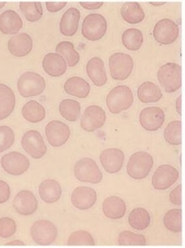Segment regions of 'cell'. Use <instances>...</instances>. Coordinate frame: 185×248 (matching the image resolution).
Returning a JSON list of instances; mask_svg holds the SVG:
<instances>
[{"instance_id":"obj_43","label":"cell","mask_w":185,"mask_h":248,"mask_svg":"<svg viewBox=\"0 0 185 248\" xmlns=\"http://www.w3.org/2000/svg\"><path fill=\"white\" fill-rule=\"evenodd\" d=\"M170 200L173 205H181V184H179L170 194Z\"/></svg>"},{"instance_id":"obj_37","label":"cell","mask_w":185,"mask_h":248,"mask_svg":"<svg viewBox=\"0 0 185 248\" xmlns=\"http://www.w3.org/2000/svg\"><path fill=\"white\" fill-rule=\"evenodd\" d=\"M164 225L172 232H181L182 230L181 209H172L167 212L163 218Z\"/></svg>"},{"instance_id":"obj_47","label":"cell","mask_w":185,"mask_h":248,"mask_svg":"<svg viewBox=\"0 0 185 248\" xmlns=\"http://www.w3.org/2000/svg\"><path fill=\"white\" fill-rule=\"evenodd\" d=\"M7 246H16V245H21V246H24L25 243L21 241V240H14V241L9 242L7 244H6Z\"/></svg>"},{"instance_id":"obj_15","label":"cell","mask_w":185,"mask_h":248,"mask_svg":"<svg viewBox=\"0 0 185 248\" xmlns=\"http://www.w3.org/2000/svg\"><path fill=\"white\" fill-rule=\"evenodd\" d=\"M165 122V112L159 107H147L140 114V123L142 128L147 131H156L162 127Z\"/></svg>"},{"instance_id":"obj_18","label":"cell","mask_w":185,"mask_h":248,"mask_svg":"<svg viewBox=\"0 0 185 248\" xmlns=\"http://www.w3.org/2000/svg\"><path fill=\"white\" fill-rule=\"evenodd\" d=\"M96 191L89 186H78L72 191L71 195L72 205L79 210H88L96 204Z\"/></svg>"},{"instance_id":"obj_33","label":"cell","mask_w":185,"mask_h":248,"mask_svg":"<svg viewBox=\"0 0 185 248\" xmlns=\"http://www.w3.org/2000/svg\"><path fill=\"white\" fill-rule=\"evenodd\" d=\"M56 53L59 54L66 60L70 67H73L80 61V55L75 49L74 45L71 41H62L57 44L56 48Z\"/></svg>"},{"instance_id":"obj_36","label":"cell","mask_w":185,"mask_h":248,"mask_svg":"<svg viewBox=\"0 0 185 248\" xmlns=\"http://www.w3.org/2000/svg\"><path fill=\"white\" fill-rule=\"evenodd\" d=\"M164 138L170 145L179 146L181 144V121L174 120L167 125L164 131Z\"/></svg>"},{"instance_id":"obj_46","label":"cell","mask_w":185,"mask_h":248,"mask_svg":"<svg viewBox=\"0 0 185 248\" xmlns=\"http://www.w3.org/2000/svg\"><path fill=\"white\" fill-rule=\"evenodd\" d=\"M176 110H177V113L181 116V96H179L176 101Z\"/></svg>"},{"instance_id":"obj_12","label":"cell","mask_w":185,"mask_h":248,"mask_svg":"<svg viewBox=\"0 0 185 248\" xmlns=\"http://www.w3.org/2000/svg\"><path fill=\"white\" fill-rule=\"evenodd\" d=\"M1 166L9 175H21L28 171L30 162L21 153L11 152L2 156Z\"/></svg>"},{"instance_id":"obj_34","label":"cell","mask_w":185,"mask_h":248,"mask_svg":"<svg viewBox=\"0 0 185 248\" xmlns=\"http://www.w3.org/2000/svg\"><path fill=\"white\" fill-rule=\"evenodd\" d=\"M122 43L129 51H137L142 47L143 35L141 30L137 29H128L122 34Z\"/></svg>"},{"instance_id":"obj_1","label":"cell","mask_w":185,"mask_h":248,"mask_svg":"<svg viewBox=\"0 0 185 248\" xmlns=\"http://www.w3.org/2000/svg\"><path fill=\"white\" fill-rule=\"evenodd\" d=\"M134 101L133 93L128 86H117L107 96V105L111 113L119 114L128 109Z\"/></svg>"},{"instance_id":"obj_28","label":"cell","mask_w":185,"mask_h":248,"mask_svg":"<svg viewBox=\"0 0 185 248\" xmlns=\"http://www.w3.org/2000/svg\"><path fill=\"white\" fill-rule=\"evenodd\" d=\"M137 96L141 102L149 104L160 101L162 97V93L156 84L151 81H145L139 86Z\"/></svg>"},{"instance_id":"obj_23","label":"cell","mask_w":185,"mask_h":248,"mask_svg":"<svg viewBox=\"0 0 185 248\" xmlns=\"http://www.w3.org/2000/svg\"><path fill=\"white\" fill-rule=\"evenodd\" d=\"M43 71L51 77L57 78L66 73L67 63L59 54L48 53L43 60Z\"/></svg>"},{"instance_id":"obj_19","label":"cell","mask_w":185,"mask_h":248,"mask_svg":"<svg viewBox=\"0 0 185 248\" xmlns=\"http://www.w3.org/2000/svg\"><path fill=\"white\" fill-rule=\"evenodd\" d=\"M32 37L26 32L17 33L9 40L7 47L10 52L16 57H24L28 56L32 51Z\"/></svg>"},{"instance_id":"obj_29","label":"cell","mask_w":185,"mask_h":248,"mask_svg":"<svg viewBox=\"0 0 185 248\" xmlns=\"http://www.w3.org/2000/svg\"><path fill=\"white\" fill-rule=\"evenodd\" d=\"M121 17L127 23L136 25L145 18V13L141 5L137 2H126L121 8Z\"/></svg>"},{"instance_id":"obj_4","label":"cell","mask_w":185,"mask_h":248,"mask_svg":"<svg viewBox=\"0 0 185 248\" xmlns=\"http://www.w3.org/2000/svg\"><path fill=\"white\" fill-rule=\"evenodd\" d=\"M46 89V81L41 75L35 72L22 74L17 81V90L25 98L38 96Z\"/></svg>"},{"instance_id":"obj_22","label":"cell","mask_w":185,"mask_h":248,"mask_svg":"<svg viewBox=\"0 0 185 248\" xmlns=\"http://www.w3.org/2000/svg\"><path fill=\"white\" fill-rule=\"evenodd\" d=\"M22 26L23 22L16 11L8 10L0 15V31L3 34H17Z\"/></svg>"},{"instance_id":"obj_24","label":"cell","mask_w":185,"mask_h":248,"mask_svg":"<svg viewBox=\"0 0 185 248\" xmlns=\"http://www.w3.org/2000/svg\"><path fill=\"white\" fill-rule=\"evenodd\" d=\"M126 204L123 199L117 196H111L102 202V212L107 218L118 220L126 215Z\"/></svg>"},{"instance_id":"obj_35","label":"cell","mask_w":185,"mask_h":248,"mask_svg":"<svg viewBox=\"0 0 185 248\" xmlns=\"http://www.w3.org/2000/svg\"><path fill=\"white\" fill-rule=\"evenodd\" d=\"M19 7L28 22H37L43 16V7L41 2H21Z\"/></svg>"},{"instance_id":"obj_45","label":"cell","mask_w":185,"mask_h":248,"mask_svg":"<svg viewBox=\"0 0 185 248\" xmlns=\"http://www.w3.org/2000/svg\"><path fill=\"white\" fill-rule=\"evenodd\" d=\"M81 7L88 10V11H95L101 8L103 5L102 2H80Z\"/></svg>"},{"instance_id":"obj_30","label":"cell","mask_w":185,"mask_h":248,"mask_svg":"<svg viewBox=\"0 0 185 248\" xmlns=\"http://www.w3.org/2000/svg\"><path fill=\"white\" fill-rule=\"evenodd\" d=\"M22 116L27 121L37 124L44 120L46 110L43 105L36 101H29L22 108Z\"/></svg>"},{"instance_id":"obj_42","label":"cell","mask_w":185,"mask_h":248,"mask_svg":"<svg viewBox=\"0 0 185 248\" xmlns=\"http://www.w3.org/2000/svg\"><path fill=\"white\" fill-rule=\"evenodd\" d=\"M11 197V188L7 182L0 180V204L5 203Z\"/></svg>"},{"instance_id":"obj_2","label":"cell","mask_w":185,"mask_h":248,"mask_svg":"<svg viewBox=\"0 0 185 248\" xmlns=\"http://www.w3.org/2000/svg\"><path fill=\"white\" fill-rule=\"evenodd\" d=\"M154 159L151 154L140 151L132 154L127 165V173L134 180H143L153 168Z\"/></svg>"},{"instance_id":"obj_48","label":"cell","mask_w":185,"mask_h":248,"mask_svg":"<svg viewBox=\"0 0 185 248\" xmlns=\"http://www.w3.org/2000/svg\"><path fill=\"white\" fill-rule=\"evenodd\" d=\"M150 3L153 6H162V5L166 4V2H151Z\"/></svg>"},{"instance_id":"obj_25","label":"cell","mask_w":185,"mask_h":248,"mask_svg":"<svg viewBox=\"0 0 185 248\" xmlns=\"http://www.w3.org/2000/svg\"><path fill=\"white\" fill-rule=\"evenodd\" d=\"M62 190L59 183L56 180H46L39 186L41 199L47 203H55L62 196Z\"/></svg>"},{"instance_id":"obj_6","label":"cell","mask_w":185,"mask_h":248,"mask_svg":"<svg viewBox=\"0 0 185 248\" xmlns=\"http://www.w3.org/2000/svg\"><path fill=\"white\" fill-rule=\"evenodd\" d=\"M134 62L128 54L117 52L109 59V69L111 77L116 81L127 79L132 74Z\"/></svg>"},{"instance_id":"obj_21","label":"cell","mask_w":185,"mask_h":248,"mask_svg":"<svg viewBox=\"0 0 185 248\" xmlns=\"http://www.w3.org/2000/svg\"><path fill=\"white\" fill-rule=\"evenodd\" d=\"M81 19V12L75 7L68 9L62 15L60 21V32L66 37H72L78 30L79 22Z\"/></svg>"},{"instance_id":"obj_40","label":"cell","mask_w":185,"mask_h":248,"mask_svg":"<svg viewBox=\"0 0 185 248\" xmlns=\"http://www.w3.org/2000/svg\"><path fill=\"white\" fill-rule=\"evenodd\" d=\"M14 132L7 126H0V154L9 150L14 143Z\"/></svg>"},{"instance_id":"obj_8","label":"cell","mask_w":185,"mask_h":248,"mask_svg":"<svg viewBox=\"0 0 185 248\" xmlns=\"http://www.w3.org/2000/svg\"><path fill=\"white\" fill-rule=\"evenodd\" d=\"M31 236L39 245H51L57 239V229L50 220H37L31 228Z\"/></svg>"},{"instance_id":"obj_16","label":"cell","mask_w":185,"mask_h":248,"mask_svg":"<svg viewBox=\"0 0 185 248\" xmlns=\"http://www.w3.org/2000/svg\"><path fill=\"white\" fill-rule=\"evenodd\" d=\"M100 161L105 171L110 174L121 171L125 161V154L117 148H110L101 153Z\"/></svg>"},{"instance_id":"obj_17","label":"cell","mask_w":185,"mask_h":248,"mask_svg":"<svg viewBox=\"0 0 185 248\" xmlns=\"http://www.w3.org/2000/svg\"><path fill=\"white\" fill-rule=\"evenodd\" d=\"M13 206L17 214L29 216L38 209V201L32 191L22 190L15 196Z\"/></svg>"},{"instance_id":"obj_13","label":"cell","mask_w":185,"mask_h":248,"mask_svg":"<svg viewBox=\"0 0 185 248\" xmlns=\"http://www.w3.org/2000/svg\"><path fill=\"white\" fill-rule=\"evenodd\" d=\"M180 176L179 171L171 165H162L156 169L151 179L154 188L166 190L177 182Z\"/></svg>"},{"instance_id":"obj_31","label":"cell","mask_w":185,"mask_h":248,"mask_svg":"<svg viewBox=\"0 0 185 248\" xmlns=\"http://www.w3.org/2000/svg\"><path fill=\"white\" fill-rule=\"evenodd\" d=\"M128 224L136 230H145L151 224V216L143 208H136L128 215Z\"/></svg>"},{"instance_id":"obj_38","label":"cell","mask_w":185,"mask_h":248,"mask_svg":"<svg viewBox=\"0 0 185 248\" xmlns=\"http://www.w3.org/2000/svg\"><path fill=\"white\" fill-rule=\"evenodd\" d=\"M118 244L121 246H144L147 244L145 236L142 234L133 233L132 232H121L118 236Z\"/></svg>"},{"instance_id":"obj_9","label":"cell","mask_w":185,"mask_h":248,"mask_svg":"<svg viewBox=\"0 0 185 248\" xmlns=\"http://www.w3.org/2000/svg\"><path fill=\"white\" fill-rule=\"evenodd\" d=\"M180 34L178 25L172 20L164 18L155 26L154 37L157 43L168 45L177 41Z\"/></svg>"},{"instance_id":"obj_32","label":"cell","mask_w":185,"mask_h":248,"mask_svg":"<svg viewBox=\"0 0 185 248\" xmlns=\"http://www.w3.org/2000/svg\"><path fill=\"white\" fill-rule=\"evenodd\" d=\"M81 104L76 100L65 99L59 105V112L65 120L75 122L81 116Z\"/></svg>"},{"instance_id":"obj_3","label":"cell","mask_w":185,"mask_h":248,"mask_svg":"<svg viewBox=\"0 0 185 248\" xmlns=\"http://www.w3.org/2000/svg\"><path fill=\"white\" fill-rule=\"evenodd\" d=\"M157 80L168 93H172L181 87V66L176 62H168L157 71Z\"/></svg>"},{"instance_id":"obj_11","label":"cell","mask_w":185,"mask_h":248,"mask_svg":"<svg viewBox=\"0 0 185 248\" xmlns=\"http://www.w3.org/2000/svg\"><path fill=\"white\" fill-rule=\"evenodd\" d=\"M45 135L51 146L60 147L66 144L71 137V129L65 123L53 120L45 127Z\"/></svg>"},{"instance_id":"obj_5","label":"cell","mask_w":185,"mask_h":248,"mask_svg":"<svg viewBox=\"0 0 185 248\" xmlns=\"http://www.w3.org/2000/svg\"><path fill=\"white\" fill-rule=\"evenodd\" d=\"M107 31V22L100 14H91L86 16L82 23L81 33L88 41H100Z\"/></svg>"},{"instance_id":"obj_26","label":"cell","mask_w":185,"mask_h":248,"mask_svg":"<svg viewBox=\"0 0 185 248\" xmlns=\"http://www.w3.org/2000/svg\"><path fill=\"white\" fill-rule=\"evenodd\" d=\"M16 97L11 88L0 83V120L11 116L14 110Z\"/></svg>"},{"instance_id":"obj_10","label":"cell","mask_w":185,"mask_h":248,"mask_svg":"<svg viewBox=\"0 0 185 248\" xmlns=\"http://www.w3.org/2000/svg\"><path fill=\"white\" fill-rule=\"evenodd\" d=\"M22 146L24 150L34 159L42 158L47 151L43 138L41 133L35 130L27 131L23 135Z\"/></svg>"},{"instance_id":"obj_27","label":"cell","mask_w":185,"mask_h":248,"mask_svg":"<svg viewBox=\"0 0 185 248\" xmlns=\"http://www.w3.org/2000/svg\"><path fill=\"white\" fill-rule=\"evenodd\" d=\"M64 90L67 94L84 99L89 95L91 86L86 80L75 76L65 82Z\"/></svg>"},{"instance_id":"obj_41","label":"cell","mask_w":185,"mask_h":248,"mask_svg":"<svg viewBox=\"0 0 185 248\" xmlns=\"http://www.w3.org/2000/svg\"><path fill=\"white\" fill-rule=\"evenodd\" d=\"M17 231V225L12 218L2 217L0 218V237L8 239L14 235Z\"/></svg>"},{"instance_id":"obj_7","label":"cell","mask_w":185,"mask_h":248,"mask_svg":"<svg viewBox=\"0 0 185 248\" xmlns=\"http://www.w3.org/2000/svg\"><path fill=\"white\" fill-rule=\"evenodd\" d=\"M74 175L81 182L100 184L102 180V173L93 159L85 157L79 160L74 166Z\"/></svg>"},{"instance_id":"obj_39","label":"cell","mask_w":185,"mask_h":248,"mask_svg":"<svg viewBox=\"0 0 185 248\" xmlns=\"http://www.w3.org/2000/svg\"><path fill=\"white\" fill-rule=\"evenodd\" d=\"M67 244L73 246V245H91L94 246L96 243L94 240L92 235L88 232L85 230H79V231L72 232L69 237Z\"/></svg>"},{"instance_id":"obj_49","label":"cell","mask_w":185,"mask_h":248,"mask_svg":"<svg viewBox=\"0 0 185 248\" xmlns=\"http://www.w3.org/2000/svg\"><path fill=\"white\" fill-rule=\"evenodd\" d=\"M5 5H6V2H0V10L3 8L5 7Z\"/></svg>"},{"instance_id":"obj_14","label":"cell","mask_w":185,"mask_h":248,"mask_svg":"<svg viewBox=\"0 0 185 248\" xmlns=\"http://www.w3.org/2000/svg\"><path fill=\"white\" fill-rule=\"evenodd\" d=\"M107 120V115L102 108L91 105L86 108L81 119V126L86 132H94L101 128Z\"/></svg>"},{"instance_id":"obj_20","label":"cell","mask_w":185,"mask_h":248,"mask_svg":"<svg viewBox=\"0 0 185 248\" xmlns=\"http://www.w3.org/2000/svg\"><path fill=\"white\" fill-rule=\"evenodd\" d=\"M87 76L97 87H102L107 82V75L104 62L100 57H94L86 66Z\"/></svg>"},{"instance_id":"obj_44","label":"cell","mask_w":185,"mask_h":248,"mask_svg":"<svg viewBox=\"0 0 185 248\" xmlns=\"http://www.w3.org/2000/svg\"><path fill=\"white\" fill-rule=\"evenodd\" d=\"M46 7L47 11L51 13H56L61 11L66 7L67 2H46Z\"/></svg>"}]
</instances>
